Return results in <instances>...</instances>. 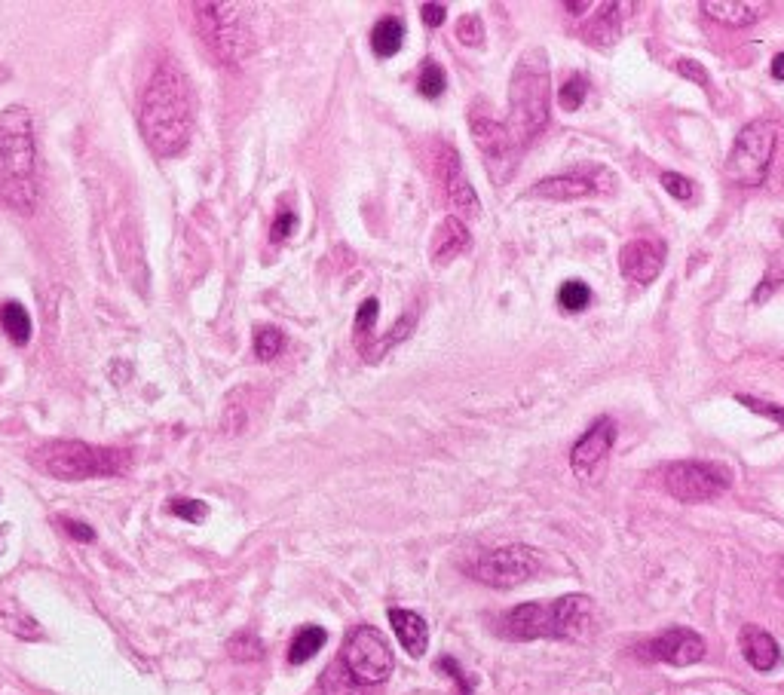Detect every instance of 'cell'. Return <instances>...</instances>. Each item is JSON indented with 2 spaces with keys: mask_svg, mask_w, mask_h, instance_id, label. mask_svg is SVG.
<instances>
[{
  "mask_svg": "<svg viewBox=\"0 0 784 695\" xmlns=\"http://www.w3.org/2000/svg\"><path fill=\"white\" fill-rule=\"evenodd\" d=\"M665 264V245L656 239H634L622 248L619 255V270L628 282L650 285L662 273Z\"/></svg>",
  "mask_w": 784,
  "mask_h": 695,
  "instance_id": "obj_16",
  "label": "cell"
},
{
  "mask_svg": "<svg viewBox=\"0 0 784 695\" xmlns=\"http://www.w3.org/2000/svg\"><path fill=\"white\" fill-rule=\"evenodd\" d=\"M778 144V126L769 120H754L748 123L739 138H735L732 151L726 157V178L739 187H760L769 175L772 154Z\"/></svg>",
  "mask_w": 784,
  "mask_h": 695,
  "instance_id": "obj_7",
  "label": "cell"
},
{
  "mask_svg": "<svg viewBox=\"0 0 784 695\" xmlns=\"http://www.w3.org/2000/svg\"><path fill=\"white\" fill-rule=\"evenodd\" d=\"M294 227H298V215H294L291 209H279V215L273 218V227H270V239L273 242H285Z\"/></svg>",
  "mask_w": 784,
  "mask_h": 695,
  "instance_id": "obj_37",
  "label": "cell"
},
{
  "mask_svg": "<svg viewBox=\"0 0 784 695\" xmlns=\"http://www.w3.org/2000/svg\"><path fill=\"white\" fill-rule=\"evenodd\" d=\"M340 662L362 686L383 683L392 674V668H396V659H392L386 637L371 625H359L347 634L343 650H340Z\"/></svg>",
  "mask_w": 784,
  "mask_h": 695,
  "instance_id": "obj_8",
  "label": "cell"
},
{
  "mask_svg": "<svg viewBox=\"0 0 784 695\" xmlns=\"http://www.w3.org/2000/svg\"><path fill=\"white\" fill-rule=\"evenodd\" d=\"M0 328L16 343L25 346L31 340V316L22 304H4L0 307Z\"/></svg>",
  "mask_w": 784,
  "mask_h": 695,
  "instance_id": "obj_25",
  "label": "cell"
},
{
  "mask_svg": "<svg viewBox=\"0 0 784 695\" xmlns=\"http://www.w3.org/2000/svg\"><path fill=\"white\" fill-rule=\"evenodd\" d=\"M405 43V25L399 16H386L374 25L371 31V49H374V56L380 59H392L402 49Z\"/></svg>",
  "mask_w": 784,
  "mask_h": 695,
  "instance_id": "obj_23",
  "label": "cell"
},
{
  "mask_svg": "<svg viewBox=\"0 0 784 695\" xmlns=\"http://www.w3.org/2000/svg\"><path fill=\"white\" fill-rule=\"evenodd\" d=\"M739 650L745 656V662L754 668V671H772L778 662H781V650L778 643L769 631L757 628V625H745L742 634H739Z\"/></svg>",
  "mask_w": 784,
  "mask_h": 695,
  "instance_id": "obj_18",
  "label": "cell"
},
{
  "mask_svg": "<svg viewBox=\"0 0 784 695\" xmlns=\"http://www.w3.org/2000/svg\"><path fill=\"white\" fill-rule=\"evenodd\" d=\"M641 653L653 662H668V665L686 668V665H696L705 659V640L693 628H668L665 634L647 640Z\"/></svg>",
  "mask_w": 784,
  "mask_h": 695,
  "instance_id": "obj_14",
  "label": "cell"
},
{
  "mask_svg": "<svg viewBox=\"0 0 784 695\" xmlns=\"http://www.w3.org/2000/svg\"><path fill=\"white\" fill-rule=\"evenodd\" d=\"M592 619L585 594H564L558 601H530L503 616V634L512 640H576Z\"/></svg>",
  "mask_w": 784,
  "mask_h": 695,
  "instance_id": "obj_4",
  "label": "cell"
},
{
  "mask_svg": "<svg viewBox=\"0 0 784 695\" xmlns=\"http://www.w3.org/2000/svg\"><path fill=\"white\" fill-rule=\"evenodd\" d=\"M662 187L674 196V200H680V203H690L693 196H696V184L690 181V178H683V175H677V172H662Z\"/></svg>",
  "mask_w": 784,
  "mask_h": 695,
  "instance_id": "obj_34",
  "label": "cell"
},
{
  "mask_svg": "<svg viewBox=\"0 0 784 695\" xmlns=\"http://www.w3.org/2000/svg\"><path fill=\"white\" fill-rule=\"evenodd\" d=\"M595 10V4H567V13H588Z\"/></svg>",
  "mask_w": 784,
  "mask_h": 695,
  "instance_id": "obj_45",
  "label": "cell"
},
{
  "mask_svg": "<svg viewBox=\"0 0 784 695\" xmlns=\"http://www.w3.org/2000/svg\"><path fill=\"white\" fill-rule=\"evenodd\" d=\"M377 316H380L377 297H368V301H365V304L359 307V313H356V331H359V334H368V331L374 328Z\"/></svg>",
  "mask_w": 784,
  "mask_h": 695,
  "instance_id": "obj_40",
  "label": "cell"
},
{
  "mask_svg": "<svg viewBox=\"0 0 784 695\" xmlns=\"http://www.w3.org/2000/svg\"><path fill=\"white\" fill-rule=\"evenodd\" d=\"M196 34L206 43L209 53L224 65L233 68L249 53V28H245L242 10L236 4H190Z\"/></svg>",
  "mask_w": 784,
  "mask_h": 695,
  "instance_id": "obj_6",
  "label": "cell"
},
{
  "mask_svg": "<svg viewBox=\"0 0 784 695\" xmlns=\"http://www.w3.org/2000/svg\"><path fill=\"white\" fill-rule=\"evenodd\" d=\"M702 13H708L714 22L729 25V28H748L760 19L763 7L748 4V0H705Z\"/></svg>",
  "mask_w": 784,
  "mask_h": 695,
  "instance_id": "obj_20",
  "label": "cell"
},
{
  "mask_svg": "<svg viewBox=\"0 0 784 695\" xmlns=\"http://www.w3.org/2000/svg\"><path fill=\"white\" fill-rule=\"evenodd\" d=\"M169 512L181 521H190V524H203L206 515H209V506L203 500H190V496H175L169 503Z\"/></svg>",
  "mask_w": 784,
  "mask_h": 695,
  "instance_id": "obj_33",
  "label": "cell"
},
{
  "mask_svg": "<svg viewBox=\"0 0 784 695\" xmlns=\"http://www.w3.org/2000/svg\"><path fill=\"white\" fill-rule=\"evenodd\" d=\"M328 643V631L325 628H319V625H307V628H301L298 634L291 637V647H288V662L291 665H304V662H310L322 647Z\"/></svg>",
  "mask_w": 784,
  "mask_h": 695,
  "instance_id": "obj_24",
  "label": "cell"
},
{
  "mask_svg": "<svg viewBox=\"0 0 784 695\" xmlns=\"http://www.w3.org/2000/svg\"><path fill=\"white\" fill-rule=\"evenodd\" d=\"M585 95H588V83H585V77L573 74V77L558 89V105H561L567 114H576V111L585 105Z\"/></svg>",
  "mask_w": 784,
  "mask_h": 695,
  "instance_id": "obj_32",
  "label": "cell"
},
{
  "mask_svg": "<svg viewBox=\"0 0 784 695\" xmlns=\"http://www.w3.org/2000/svg\"><path fill=\"white\" fill-rule=\"evenodd\" d=\"M0 628L22 637V640H40L43 637L37 619L16 598H7V594H0Z\"/></svg>",
  "mask_w": 784,
  "mask_h": 695,
  "instance_id": "obj_21",
  "label": "cell"
},
{
  "mask_svg": "<svg viewBox=\"0 0 784 695\" xmlns=\"http://www.w3.org/2000/svg\"><path fill=\"white\" fill-rule=\"evenodd\" d=\"M552 83H549V59L543 49H527L518 59L509 83V135L518 147H527L539 132L549 126Z\"/></svg>",
  "mask_w": 784,
  "mask_h": 695,
  "instance_id": "obj_3",
  "label": "cell"
},
{
  "mask_svg": "<svg viewBox=\"0 0 784 695\" xmlns=\"http://www.w3.org/2000/svg\"><path fill=\"white\" fill-rule=\"evenodd\" d=\"M469 129H472V138H475L478 151L484 157L487 175L494 178V184H506L512 178L515 166H518V151H521V147L515 144V138L509 135L506 123L472 111Z\"/></svg>",
  "mask_w": 784,
  "mask_h": 695,
  "instance_id": "obj_10",
  "label": "cell"
},
{
  "mask_svg": "<svg viewBox=\"0 0 784 695\" xmlns=\"http://www.w3.org/2000/svg\"><path fill=\"white\" fill-rule=\"evenodd\" d=\"M34 466L59 481L111 478L129 469V454L120 448H102L86 441H46L31 454Z\"/></svg>",
  "mask_w": 784,
  "mask_h": 695,
  "instance_id": "obj_5",
  "label": "cell"
},
{
  "mask_svg": "<svg viewBox=\"0 0 784 695\" xmlns=\"http://www.w3.org/2000/svg\"><path fill=\"white\" fill-rule=\"evenodd\" d=\"M420 13H423V22H426L429 28H438V25H445L448 7H445V4H423Z\"/></svg>",
  "mask_w": 784,
  "mask_h": 695,
  "instance_id": "obj_42",
  "label": "cell"
},
{
  "mask_svg": "<svg viewBox=\"0 0 784 695\" xmlns=\"http://www.w3.org/2000/svg\"><path fill=\"white\" fill-rule=\"evenodd\" d=\"M4 533H7V527H0V552H4Z\"/></svg>",
  "mask_w": 784,
  "mask_h": 695,
  "instance_id": "obj_46",
  "label": "cell"
},
{
  "mask_svg": "<svg viewBox=\"0 0 784 695\" xmlns=\"http://www.w3.org/2000/svg\"><path fill=\"white\" fill-rule=\"evenodd\" d=\"M539 567H543V555L530 545H503V549L481 555L472 564V576L490 588H515L530 582Z\"/></svg>",
  "mask_w": 784,
  "mask_h": 695,
  "instance_id": "obj_9",
  "label": "cell"
},
{
  "mask_svg": "<svg viewBox=\"0 0 784 695\" xmlns=\"http://www.w3.org/2000/svg\"><path fill=\"white\" fill-rule=\"evenodd\" d=\"M619 4H601V16H595V22L588 25V34L585 37H592L595 43H613L616 34H619Z\"/></svg>",
  "mask_w": 784,
  "mask_h": 695,
  "instance_id": "obj_29",
  "label": "cell"
},
{
  "mask_svg": "<svg viewBox=\"0 0 784 695\" xmlns=\"http://www.w3.org/2000/svg\"><path fill=\"white\" fill-rule=\"evenodd\" d=\"M227 653H230L236 662H258V659L264 656V643H261V637L252 634V631H239V634L230 637Z\"/></svg>",
  "mask_w": 784,
  "mask_h": 695,
  "instance_id": "obj_28",
  "label": "cell"
},
{
  "mask_svg": "<svg viewBox=\"0 0 784 695\" xmlns=\"http://www.w3.org/2000/svg\"><path fill=\"white\" fill-rule=\"evenodd\" d=\"M282 350H285V334L279 328H273V325L255 328V356L261 362H273Z\"/></svg>",
  "mask_w": 784,
  "mask_h": 695,
  "instance_id": "obj_30",
  "label": "cell"
},
{
  "mask_svg": "<svg viewBox=\"0 0 784 695\" xmlns=\"http://www.w3.org/2000/svg\"><path fill=\"white\" fill-rule=\"evenodd\" d=\"M62 527L77 539V542H92L95 539V530L83 521H74V518H62Z\"/></svg>",
  "mask_w": 784,
  "mask_h": 695,
  "instance_id": "obj_43",
  "label": "cell"
},
{
  "mask_svg": "<svg viewBox=\"0 0 784 695\" xmlns=\"http://www.w3.org/2000/svg\"><path fill=\"white\" fill-rule=\"evenodd\" d=\"M193 111L196 105L187 74L178 68L175 59H163L144 89L138 114L147 147L163 160L178 157L193 135Z\"/></svg>",
  "mask_w": 784,
  "mask_h": 695,
  "instance_id": "obj_1",
  "label": "cell"
},
{
  "mask_svg": "<svg viewBox=\"0 0 784 695\" xmlns=\"http://www.w3.org/2000/svg\"><path fill=\"white\" fill-rule=\"evenodd\" d=\"M613 444H616V423L610 417H601L573 444V451H570V466H573L576 478H582V481L595 478L598 469L607 463Z\"/></svg>",
  "mask_w": 784,
  "mask_h": 695,
  "instance_id": "obj_13",
  "label": "cell"
},
{
  "mask_svg": "<svg viewBox=\"0 0 784 695\" xmlns=\"http://www.w3.org/2000/svg\"><path fill=\"white\" fill-rule=\"evenodd\" d=\"M466 248H469V227L457 215H451V218H445L438 224V230L432 236V245H429V258H432V264L445 267L454 258H460Z\"/></svg>",
  "mask_w": 784,
  "mask_h": 695,
  "instance_id": "obj_17",
  "label": "cell"
},
{
  "mask_svg": "<svg viewBox=\"0 0 784 695\" xmlns=\"http://www.w3.org/2000/svg\"><path fill=\"white\" fill-rule=\"evenodd\" d=\"M457 40H460L463 46H481V43H484V22H481L475 13L463 16V19L457 22Z\"/></svg>",
  "mask_w": 784,
  "mask_h": 695,
  "instance_id": "obj_35",
  "label": "cell"
},
{
  "mask_svg": "<svg viewBox=\"0 0 784 695\" xmlns=\"http://www.w3.org/2000/svg\"><path fill=\"white\" fill-rule=\"evenodd\" d=\"M778 285H784V273H778V264H772V267H769V273H766V279H763V282H760V288L754 291V304H763V301H769V294H772Z\"/></svg>",
  "mask_w": 784,
  "mask_h": 695,
  "instance_id": "obj_41",
  "label": "cell"
},
{
  "mask_svg": "<svg viewBox=\"0 0 784 695\" xmlns=\"http://www.w3.org/2000/svg\"><path fill=\"white\" fill-rule=\"evenodd\" d=\"M613 178L604 169H592V175H555V178H543L536 181L530 196H543V200H582V196H592L598 190H610Z\"/></svg>",
  "mask_w": 784,
  "mask_h": 695,
  "instance_id": "obj_15",
  "label": "cell"
},
{
  "mask_svg": "<svg viewBox=\"0 0 784 695\" xmlns=\"http://www.w3.org/2000/svg\"><path fill=\"white\" fill-rule=\"evenodd\" d=\"M417 319H420V310L417 307H411L405 316H399L396 319V325H392L383 337H377L374 343H362V353H365V359L368 362H377V359H383L392 346H399L402 340H408L411 337V331L417 328Z\"/></svg>",
  "mask_w": 784,
  "mask_h": 695,
  "instance_id": "obj_22",
  "label": "cell"
},
{
  "mask_svg": "<svg viewBox=\"0 0 784 695\" xmlns=\"http://www.w3.org/2000/svg\"><path fill=\"white\" fill-rule=\"evenodd\" d=\"M588 304H592V288H588L582 279H567L558 288V307L564 313H582Z\"/></svg>",
  "mask_w": 784,
  "mask_h": 695,
  "instance_id": "obj_27",
  "label": "cell"
},
{
  "mask_svg": "<svg viewBox=\"0 0 784 695\" xmlns=\"http://www.w3.org/2000/svg\"><path fill=\"white\" fill-rule=\"evenodd\" d=\"M322 695H368L362 683L353 680V674L343 668V662L337 659L325 674H322V683H319Z\"/></svg>",
  "mask_w": 784,
  "mask_h": 695,
  "instance_id": "obj_26",
  "label": "cell"
},
{
  "mask_svg": "<svg viewBox=\"0 0 784 695\" xmlns=\"http://www.w3.org/2000/svg\"><path fill=\"white\" fill-rule=\"evenodd\" d=\"M417 89L423 98H438L441 92L448 89V77H445V68L435 65V62H426L420 68V77H417Z\"/></svg>",
  "mask_w": 784,
  "mask_h": 695,
  "instance_id": "obj_31",
  "label": "cell"
},
{
  "mask_svg": "<svg viewBox=\"0 0 784 695\" xmlns=\"http://www.w3.org/2000/svg\"><path fill=\"white\" fill-rule=\"evenodd\" d=\"M438 671H445L454 683H457V689H460V695H472V680L463 674V668H460V662L457 659H451V656H441L438 659Z\"/></svg>",
  "mask_w": 784,
  "mask_h": 695,
  "instance_id": "obj_36",
  "label": "cell"
},
{
  "mask_svg": "<svg viewBox=\"0 0 784 695\" xmlns=\"http://www.w3.org/2000/svg\"><path fill=\"white\" fill-rule=\"evenodd\" d=\"M0 200L25 215L37 206V138L25 105L0 111Z\"/></svg>",
  "mask_w": 784,
  "mask_h": 695,
  "instance_id": "obj_2",
  "label": "cell"
},
{
  "mask_svg": "<svg viewBox=\"0 0 784 695\" xmlns=\"http://www.w3.org/2000/svg\"><path fill=\"white\" fill-rule=\"evenodd\" d=\"M389 625H392V631H396L399 643H402L411 659H420L426 653V647H429V625H426V619L420 613L392 607L389 610Z\"/></svg>",
  "mask_w": 784,
  "mask_h": 695,
  "instance_id": "obj_19",
  "label": "cell"
},
{
  "mask_svg": "<svg viewBox=\"0 0 784 695\" xmlns=\"http://www.w3.org/2000/svg\"><path fill=\"white\" fill-rule=\"evenodd\" d=\"M677 74L683 77V80H693V83H699V86H711V80H708V71H705V65H699L696 59H680L677 65Z\"/></svg>",
  "mask_w": 784,
  "mask_h": 695,
  "instance_id": "obj_38",
  "label": "cell"
},
{
  "mask_svg": "<svg viewBox=\"0 0 784 695\" xmlns=\"http://www.w3.org/2000/svg\"><path fill=\"white\" fill-rule=\"evenodd\" d=\"M739 402H742L745 408H751L754 414H763V417L775 420L778 426H784V408L769 405V402H760V399H751V395H739Z\"/></svg>",
  "mask_w": 784,
  "mask_h": 695,
  "instance_id": "obj_39",
  "label": "cell"
},
{
  "mask_svg": "<svg viewBox=\"0 0 784 695\" xmlns=\"http://www.w3.org/2000/svg\"><path fill=\"white\" fill-rule=\"evenodd\" d=\"M772 77L784 83V53H778V56L772 59Z\"/></svg>",
  "mask_w": 784,
  "mask_h": 695,
  "instance_id": "obj_44",
  "label": "cell"
},
{
  "mask_svg": "<svg viewBox=\"0 0 784 695\" xmlns=\"http://www.w3.org/2000/svg\"><path fill=\"white\" fill-rule=\"evenodd\" d=\"M665 490L677 503H708L729 490V472L714 463H671L665 472Z\"/></svg>",
  "mask_w": 784,
  "mask_h": 695,
  "instance_id": "obj_11",
  "label": "cell"
},
{
  "mask_svg": "<svg viewBox=\"0 0 784 695\" xmlns=\"http://www.w3.org/2000/svg\"><path fill=\"white\" fill-rule=\"evenodd\" d=\"M435 178L438 184L445 187V196H448V203L463 212V215H478L481 212V203H478V196L463 172V163H460V154L454 151L451 144H435Z\"/></svg>",
  "mask_w": 784,
  "mask_h": 695,
  "instance_id": "obj_12",
  "label": "cell"
}]
</instances>
